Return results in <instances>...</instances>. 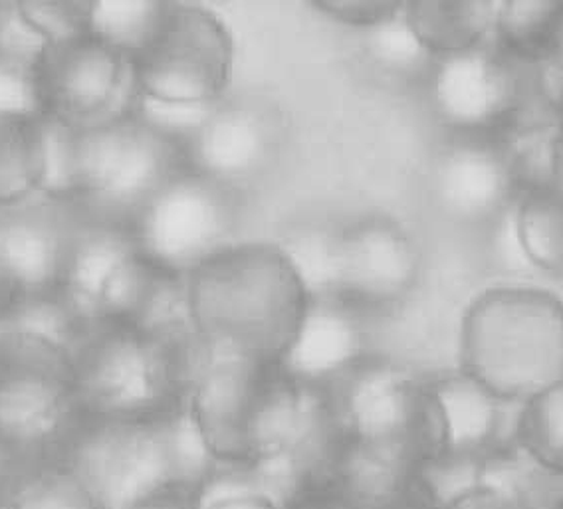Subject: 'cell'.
<instances>
[{
  "label": "cell",
  "instance_id": "1",
  "mask_svg": "<svg viewBox=\"0 0 563 509\" xmlns=\"http://www.w3.org/2000/svg\"><path fill=\"white\" fill-rule=\"evenodd\" d=\"M312 291L284 244L236 242L187 276L192 331L212 357L278 367Z\"/></svg>",
  "mask_w": 563,
  "mask_h": 509
},
{
  "label": "cell",
  "instance_id": "2",
  "mask_svg": "<svg viewBox=\"0 0 563 509\" xmlns=\"http://www.w3.org/2000/svg\"><path fill=\"white\" fill-rule=\"evenodd\" d=\"M46 179L42 195L130 224L137 210L187 167L181 141L135 110L90 125L44 120Z\"/></svg>",
  "mask_w": 563,
  "mask_h": 509
},
{
  "label": "cell",
  "instance_id": "3",
  "mask_svg": "<svg viewBox=\"0 0 563 509\" xmlns=\"http://www.w3.org/2000/svg\"><path fill=\"white\" fill-rule=\"evenodd\" d=\"M58 458L101 509H128L163 489L195 494L212 468L209 450L179 405L145 420L81 414Z\"/></svg>",
  "mask_w": 563,
  "mask_h": 509
},
{
  "label": "cell",
  "instance_id": "4",
  "mask_svg": "<svg viewBox=\"0 0 563 509\" xmlns=\"http://www.w3.org/2000/svg\"><path fill=\"white\" fill-rule=\"evenodd\" d=\"M456 369L510 405L560 385L563 301L533 286L483 291L464 311Z\"/></svg>",
  "mask_w": 563,
  "mask_h": 509
},
{
  "label": "cell",
  "instance_id": "5",
  "mask_svg": "<svg viewBox=\"0 0 563 509\" xmlns=\"http://www.w3.org/2000/svg\"><path fill=\"white\" fill-rule=\"evenodd\" d=\"M197 340L172 343L121 321L88 323L71 345L84 417L145 420L181 405Z\"/></svg>",
  "mask_w": 563,
  "mask_h": 509
},
{
  "label": "cell",
  "instance_id": "6",
  "mask_svg": "<svg viewBox=\"0 0 563 509\" xmlns=\"http://www.w3.org/2000/svg\"><path fill=\"white\" fill-rule=\"evenodd\" d=\"M80 419L70 350L34 331L0 330V436L48 462Z\"/></svg>",
  "mask_w": 563,
  "mask_h": 509
},
{
  "label": "cell",
  "instance_id": "7",
  "mask_svg": "<svg viewBox=\"0 0 563 509\" xmlns=\"http://www.w3.org/2000/svg\"><path fill=\"white\" fill-rule=\"evenodd\" d=\"M140 103L205 111L224 100L234 71V41L219 14L201 4L169 2L162 29L130 62Z\"/></svg>",
  "mask_w": 563,
  "mask_h": 509
},
{
  "label": "cell",
  "instance_id": "8",
  "mask_svg": "<svg viewBox=\"0 0 563 509\" xmlns=\"http://www.w3.org/2000/svg\"><path fill=\"white\" fill-rule=\"evenodd\" d=\"M328 390L347 442L387 450L415 466L441 452L427 377L401 361L369 353Z\"/></svg>",
  "mask_w": 563,
  "mask_h": 509
},
{
  "label": "cell",
  "instance_id": "9",
  "mask_svg": "<svg viewBox=\"0 0 563 509\" xmlns=\"http://www.w3.org/2000/svg\"><path fill=\"white\" fill-rule=\"evenodd\" d=\"M239 222V190L183 167L137 210L130 226L147 261L187 278L236 244Z\"/></svg>",
  "mask_w": 563,
  "mask_h": 509
},
{
  "label": "cell",
  "instance_id": "10",
  "mask_svg": "<svg viewBox=\"0 0 563 509\" xmlns=\"http://www.w3.org/2000/svg\"><path fill=\"white\" fill-rule=\"evenodd\" d=\"M24 86L29 108L62 125H90L137 100L130 60L90 32L44 44Z\"/></svg>",
  "mask_w": 563,
  "mask_h": 509
},
{
  "label": "cell",
  "instance_id": "11",
  "mask_svg": "<svg viewBox=\"0 0 563 509\" xmlns=\"http://www.w3.org/2000/svg\"><path fill=\"white\" fill-rule=\"evenodd\" d=\"M427 84L434 118L454 137L506 141L522 128L528 81L494 44L434 60Z\"/></svg>",
  "mask_w": 563,
  "mask_h": 509
},
{
  "label": "cell",
  "instance_id": "12",
  "mask_svg": "<svg viewBox=\"0 0 563 509\" xmlns=\"http://www.w3.org/2000/svg\"><path fill=\"white\" fill-rule=\"evenodd\" d=\"M422 270L417 240L401 222L367 214L328 232L325 290L363 313L391 310L411 296Z\"/></svg>",
  "mask_w": 563,
  "mask_h": 509
},
{
  "label": "cell",
  "instance_id": "13",
  "mask_svg": "<svg viewBox=\"0 0 563 509\" xmlns=\"http://www.w3.org/2000/svg\"><path fill=\"white\" fill-rule=\"evenodd\" d=\"M433 197L461 226H486L516 207L523 175L506 141L454 137L433 167Z\"/></svg>",
  "mask_w": 563,
  "mask_h": 509
},
{
  "label": "cell",
  "instance_id": "14",
  "mask_svg": "<svg viewBox=\"0 0 563 509\" xmlns=\"http://www.w3.org/2000/svg\"><path fill=\"white\" fill-rule=\"evenodd\" d=\"M274 369L246 361L212 357L201 347L185 407L219 464L249 462L252 419Z\"/></svg>",
  "mask_w": 563,
  "mask_h": 509
},
{
  "label": "cell",
  "instance_id": "15",
  "mask_svg": "<svg viewBox=\"0 0 563 509\" xmlns=\"http://www.w3.org/2000/svg\"><path fill=\"white\" fill-rule=\"evenodd\" d=\"M187 167L241 192L276 150V131L264 111L246 101L222 100L207 110L181 141Z\"/></svg>",
  "mask_w": 563,
  "mask_h": 509
},
{
  "label": "cell",
  "instance_id": "16",
  "mask_svg": "<svg viewBox=\"0 0 563 509\" xmlns=\"http://www.w3.org/2000/svg\"><path fill=\"white\" fill-rule=\"evenodd\" d=\"M137 252L128 222L101 217L71 202L56 291L81 320L91 323L98 320L101 296L113 276Z\"/></svg>",
  "mask_w": 563,
  "mask_h": 509
},
{
  "label": "cell",
  "instance_id": "17",
  "mask_svg": "<svg viewBox=\"0 0 563 509\" xmlns=\"http://www.w3.org/2000/svg\"><path fill=\"white\" fill-rule=\"evenodd\" d=\"M365 316L335 294H312L278 369L292 379L330 389L373 353Z\"/></svg>",
  "mask_w": 563,
  "mask_h": 509
},
{
  "label": "cell",
  "instance_id": "18",
  "mask_svg": "<svg viewBox=\"0 0 563 509\" xmlns=\"http://www.w3.org/2000/svg\"><path fill=\"white\" fill-rule=\"evenodd\" d=\"M439 427L441 452L488 456L496 450L516 446L506 430V407L461 369L427 377Z\"/></svg>",
  "mask_w": 563,
  "mask_h": 509
},
{
  "label": "cell",
  "instance_id": "19",
  "mask_svg": "<svg viewBox=\"0 0 563 509\" xmlns=\"http://www.w3.org/2000/svg\"><path fill=\"white\" fill-rule=\"evenodd\" d=\"M498 2L488 0H409L402 19L434 60L483 46L493 36Z\"/></svg>",
  "mask_w": 563,
  "mask_h": 509
},
{
  "label": "cell",
  "instance_id": "20",
  "mask_svg": "<svg viewBox=\"0 0 563 509\" xmlns=\"http://www.w3.org/2000/svg\"><path fill=\"white\" fill-rule=\"evenodd\" d=\"M44 179V120L31 108H0V212L41 197Z\"/></svg>",
  "mask_w": 563,
  "mask_h": 509
},
{
  "label": "cell",
  "instance_id": "21",
  "mask_svg": "<svg viewBox=\"0 0 563 509\" xmlns=\"http://www.w3.org/2000/svg\"><path fill=\"white\" fill-rule=\"evenodd\" d=\"M494 46L520 66L543 68L563 54V0L498 2Z\"/></svg>",
  "mask_w": 563,
  "mask_h": 509
},
{
  "label": "cell",
  "instance_id": "22",
  "mask_svg": "<svg viewBox=\"0 0 563 509\" xmlns=\"http://www.w3.org/2000/svg\"><path fill=\"white\" fill-rule=\"evenodd\" d=\"M514 229L526 261L563 278V190L548 179L528 182L514 207Z\"/></svg>",
  "mask_w": 563,
  "mask_h": 509
},
{
  "label": "cell",
  "instance_id": "23",
  "mask_svg": "<svg viewBox=\"0 0 563 509\" xmlns=\"http://www.w3.org/2000/svg\"><path fill=\"white\" fill-rule=\"evenodd\" d=\"M514 442L540 468L563 479V383L520 405Z\"/></svg>",
  "mask_w": 563,
  "mask_h": 509
},
{
  "label": "cell",
  "instance_id": "24",
  "mask_svg": "<svg viewBox=\"0 0 563 509\" xmlns=\"http://www.w3.org/2000/svg\"><path fill=\"white\" fill-rule=\"evenodd\" d=\"M169 2H91L90 34L133 60L162 29Z\"/></svg>",
  "mask_w": 563,
  "mask_h": 509
},
{
  "label": "cell",
  "instance_id": "25",
  "mask_svg": "<svg viewBox=\"0 0 563 509\" xmlns=\"http://www.w3.org/2000/svg\"><path fill=\"white\" fill-rule=\"evenodd\" d=\"M2 509H101L90 489L62 462H44L31 469Z\"/></svg>",
  "mask_w": 563,
  "mask_h": 509
},
{
  "label": "cell",
  "instance_id": "26",
  "mask_svg": "<svg viewBox=\"0 0 563 509\" xmlns=\"http://www.w3.org/2000/svg\"><path fill=\"white\" fill-rule=\"evenodd\" d=\"M486 456L437 452L417 464L412 486L437 509H444L454 499L484 484Z\"/></svg>",
  "mask_w": 563,
  "mask_h": 509
},
{
  "label": "cell",
  "instance_id": "27",
  "mask_svg": "<svg viewBox=\"0 0 563 509\" xmlns=\"http://www.w3.org/2000/svg\"><path fill=\"white\" fill-rule=\"evenodd\" d=\"M367 34V54L377 68L395 78H429L434 58L429 56L409 31L402 12Z\"/></svg>",
  "mask_w": 563,
  "mask_h": 509
},
{
  "label": "cell",
  "instance_id": "28",
  "mask_svg": "<svg viewBox=\"0 0 563 509\" xmlns=\"http://www.w3.org/2000/svg\"><path fill=\"white\" fill-rule=\"evenodd\" d=\"M91 2H16L24 22L44 44L68 41L90 32Z\"/></svg>",
  "mask_w": 563,
  "mask_h": 509
},
{
  "label": "cell",
  "instance_id": "29",
  "mask_svg": "<svg viewBox=\"0 0 563 509\" xmlns=\"http://www.w3.org/2000/svg\"><path fill=\"white\" fill-rule=\"evenodd\" d=\"M44 42L32 32L16 2H0V70L14 71L26 81Z\"/></svg>",
  "mask_w": 563,
  "mask_h": 509
},
{
  "label": "cell",
  "instance_id": "30",
  "mask_svg": "<svg viewBox=\"0 0 563 509\" xmlns=\"http://www.w3.org/2000/svg\"><path fill=\"white\" fill-rule=\"evenodd\" d=\"M313 11L355 31L369 32L397 19L405 0H313Z\"/></svg>",
  "mask_w": 563,
  "mask_h": 509
},
{
  "label": "cell",
  "instance_id": "31",
  "mask_svg": "<svg viewBox=\"0 0 563 509\" xmlns=\"http://www.w3.org/2000/svg\"><path fill=\"white\" fill-rule=\"evenodd\" d=\"M38 464H44V460L32 458L31 454L0 436V509L4 508L7 499L11 498L22 478Z\"/></svg>",
  "mask_w": 563,
  "mask_h": 509
},
{
  "label": "cell",
  "instance_id": "32",
  "mask_svg": "<svg viewBox=\"0 0 563 509\" xmlns=\"http://www.w3.org/2000/svg\"><path fill=\"white\" fill-rule=\"evenodd\" d=\"M444 509H523L516 499L504 491L503 488L494 486L490 482H484L483 486L471 489L463 498L454 499Z\"/></svg>",
  "mask_w": 563,
  "mask_h": 509
},
{
  "label": "cell",
  "instance_id": "33",
  "mask_svg": "<svg viewBox=\"0 0 563 509\" xmlns=\"http://www.w3.org/2000/svg\"><path fill=\"white\" fill-rule=\"evenodd\" d=\"M24 296H26L24 284L16 270L12 268L7 254L0 250V328L11 318L12 311L19 308Z\"/></svg>",
  "mask_w": 563,
  "mask_h": 509
},
{
  "label": "cell",
  "instance_id": "34",
  "mask_svg": "<svg viewBox=\"0 0 563 509\" xmlns=\"http://www.w3.org/2000/svg\"><path fill=\"white\" fill-rule=\"evenodd\" d=\"M540 70V98L548 106V110L552 111L553 118L563 115V54Z\"/></svg>",
  "mask_w": 563,
  "mask_h": 509
},
{
  "label": "cell",
  "instance_id": "35",
  "mask_svg": "<svg viewBox=\"0 0 563 509\" xmlns=\"http://www.w3.org/2000/svg\"><path fill=\"white\" fill-rule=\"evenodd\" d=\"M545 179L563 190V115L553 120L545 150Z\"/></svg>",
  "mask_w": 563,
  "mask_h": 509
},
{
  "label": "cell",
  "instance_id": "36",
  "mask_svg": "<svg viewBox=\"0 0 563 509\" xmlns=\"http://www.w3.org/2000/svg\"><path fill=\"white\" fill-rule=\"evenodd\" d=\"M128 509H201L197 494L185 489H163L135 501Z\"/></svg>",
  "mask_w": 563,
  "mask_h": 509
},
{
  "label": "cell",
  "instance_id": "37",
  "mask_svg": "<svg viewBox=\"0 0 563 509\" xmlns=\"http://www.w3.org/2000/svg\"><path fill=\"white\" fill-rule=\"evenodd\" d=\"M292 509H355L347 504V501H343L338 494H333V491H322V494H318V496H312V498L303 499L300 501L298 506H294Z\"/></svg>",
  "mask_w": 563,
  "mask_h": 509
},
{
  "label": "cell",
  "instance_id": "38",
  "mask_svg": "<svg viewBox=\"0 0 563 509\" xmlns=\"http://www.w3.org/2000/svg\"><path fill=\"white\" fill-rule=\"evenodd\" d=\"M375 509H437L431 506L427 499L422 498L421 494L412 486L405 496L399 499H395L391 504H385L382 508Z\"/></svg>",
  "mask_w": 563,
  "mask_h": 509
},
{
  "label": "cell",
  "instance_id": "39",
  "mask_svg": "<svg viewBox=\"0 0 563 509\" xmlns=\"http://www.w3.org/2000/svg\"><path fill=\"white\" fill-rule=\"evenodd\" d=\"M553 509H563V498L560 499V504H558V506H555Z\"/></svg>",
  "mask_w": 563,
  "mask_h": 509
}]
</instances>
